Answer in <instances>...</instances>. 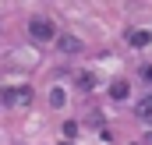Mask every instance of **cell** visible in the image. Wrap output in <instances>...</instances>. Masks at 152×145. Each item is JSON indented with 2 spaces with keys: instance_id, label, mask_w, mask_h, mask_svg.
Instances as JSON below:
<instances>
[{
  "instance_id": "obj_1",
  "label": "cell",
  "mask_w": 152,
  "mask_h": 145,
  "mask_svg": "<svg viewBox=\"0 0 152 145\" xmlns=\"http://www.w3.org/2000/svg\"><path fill=\"white\" fill-rule=\"evenodd\" d=\"M32 32H36V36H42V39H46V36H50V25H46V21H42V18H39L36 25H32Z\"/></svg>"
}]
</instances>
